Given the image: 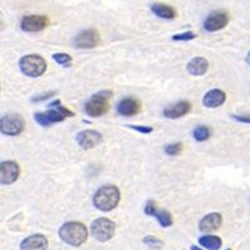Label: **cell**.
<instances>
[{
  "instance_id": "obj_1",
  "label": "cell",
  "mask_w": 250,
  "mask_h": 250,
  "mask_svg": "<svg viewBox=\"0 0 250 250\" xmlns=\"http://www.w3.org/2000/svg\"><path fill=\"white\" fill-rule=\"evenodd\" d=\"M50 109L46 111H40V113L34 114V119L42 126H49L55 123H60L62 120H65V118L74 117V113L62 105L60 100H55V102L49 104Z\"/></svg>"
},
{
  "instance_id": "obj_2",
  "label": "cell",
  "mask_w": 250,
  "mask_h": 250,
  "mask_svg": "<svg viewBox=\"0 0 250 250\" xmlns=\"http://www.w3.org/2000/svg\"><path fill=\"white\" fill-rule=\"evenodd\" d=\"M120 202V191L115 185L99 188L93 196V203L100 211H111Z\"/></svg>"
},
{
  "instance_id": "obj_3",
  "label": "cell",
  "mask_w": 250,
  "mask_h": 250,
  "mask_svg": "<svg viewBox=\"0 0 250 250\" xmlns=\"http://www.w3.org/2000/svg\"><path fill=\"white\" fill-rule=\"evenodd\" d=\"M59 236L62 242L71 247H80L88 238V230L83 223L68 222L59 229Z\"/></svg>"
},
{
  "instance_id": "obj_4",
  "label": "cell",
  "mask_w": 250,
  "mask_h": 250,
  "mask_svg": "<svg viewBox=\"0 0 250 250\" xmlns=\"http://www.w3.org/2000/svg\"><path fill=\"white\" fill-rule=\"evenodd\" d=\"M113 93L110 90H103L94 94L93 97L85 103V113L89 117H102L109 110V99Z\"/></svg>"
},
{
  "instance_id": "obj_5",
  "label": "cell",
  "mask_w": 250,
  "mask_h": 250,
  "mask_svg": "<svg viewBox=\"0 0 250 250\" xmlns=\"http://www.w3.org/2000/svg\"><path fill=\"white\" fill-rule=\"evenodd\" d=\"M20 70L30 78H39L46 70V62L38 54H29L23 57L19 62Z\"/></svg>"
},
{
  "instance_id": "obj_6",
  "label": "cell",
  "mask_w": 250,
  "mask_h": 250,
  "mask_svg": "<svg viewBox=\"0 0 250 250\" xmlns=\"http://www.w3.org/2000/svg\"><path fill=\"white\" fill-rule=\"evenodd\" d=\"M115 223L108 218L97 219L90 225L93 236L102 243L109 242L113 238L115 234Z\"/></svg>"
},
{
  "instance_id": "obj_7",
  "label": "cell",
  "mask_w": 250,
  "mask_h": 250,
  "mask_svg": "<svg viewBox=\"0 0 250 250\" xmlns=\"http://www.w3.org/2000/svg\"><path fill=\"white\" fill-rule=\"evenodd\" d=\"M25 128V122L18 114H8L0 120V130L4 135L14 137L19 135Z\"/></svg>"
},
{
  "instance_id": "obj_8",
  "label": "cell",
  "mask_w": 250,
  "mask_h": 250,
  "mask_svg": "<svg viewBox=\"0 0 250 250\" xmlns=\"http://www.w3.org/2000/svg\"><path fill=\"white\" fill-rule=\"evenodd\" d=\"M100 35L95 29H86L80 31L74 40V44L79 49H93L99 45Z\"/></svg>"
},
{
  "instance_id": "obj_9",
  "label": "cell",
  "mask_w": 250,
  "mask_h": 250,
  "mask_svg": "<svg viewBox=\"0 0 250 250\" xmlns=\"http://www.w3.org/2000/svg\"><path fill=\"white\" fill-rule=\"evenodd\" d=\"M19 165L12 160H6L0 165V182L3 185L13 184L19 178Z\"/></svg>"
},
{
  "instance_id": "obj_10",
  "label": "cell",
  "mask_w": 250,
  "mask_h": 250,
  "mask_svg": "<svg viewBox=\"0 0 250 250\" xmlns=\"http://www.w3.org/2000/svg\"><path fill=\"white\" fill-rule=\"evenodd\" d=\"M103 142L102 133L97 130H83L77 135V143L83 149H93Z\"/></svg>"
},
{
  "instance_id": "obj_11",
  "label": "cell",
  "mask_w": 250,
  "mask_h": 250,
  "mask_svg": "<svg viewBox=\"0 0 250 250\" xmlns=\"http://www.w3.org/2000/svg\"><path fill=\"white\" fill-rule=\"evenodd\" d=\"M49 25V19L44 15H28L21 20V29L28 33L42 31Z\"/></svg>"
},
{
  "instance_id": "obj_12",
  "label": "cell",
  "mask_w": 250,
  "mask_h": 250,
  "mask_svg": "<svg viewBox=\"0 0 250 250\" xmlns=\"http://www.w3.org/2000/svg\"><path fill=\"white\" fill-rule=\"evenodd\" d=\"M228 21H229L228 13L223 12V10H218V12L211 13L207 18V20L204 21V29L207 31H210V33L222 30L223 28L228 25Z\"/></svg>"
},
{
  "instance_id": "obj_13",
  "label": "cell",
  "mask_w": 250,
  "mask_h": 250,
  "mask_svg": "<svg viewBox=\"0 0 250 250\" xmlns=\"http://www.w3.org/2000/svg\"><path fill=\"white\" fill-rule=\"evenodd\" d=\"M49 242L43 234H34L20 243V250H48Z\"/></svg>"
},
{
  "instance_id": "obj_14",
  "label": "cell",
  "mask_w": 250,
  "mask_h": 250,
  "mask_svg": "<svg viewBox=\"0 0 250 250\" xmlns=\"http://www.w3.org/2000/svg\"><path fill=\"white\" fill-rule=\"evenodd\" d=\"M117 111L123 117H133L140 111V102L135 98H124L117 105Z\"/></svg>"
},
{
  "instance_id": "obj_15",
  "label": "cell",
  "mask_w": 250,
  "mask_h": 250,
  "mask_svg": "<svg viewBox=\"0 0 250 250\" xmlns=\"http://www.w3.org/2000/svg\"><path fill=\"white\" fill-rule=\"evenodd\" d=\"M191 110V104L190 102L188 100H182V102H178L176 104L165 108L163 114H164L165 118L168 119H179V118L187 115L189 111Z\"/></svg>"
},
{
  "instance_id": "obj_16",
  "label": "cell",
  "mask_w": 250,
  "mask_h": 250,
  "mask_svg": "<svg viewBox=\"0 0 250 250\" xmlns=\"http://www.w3.org/2000/svg\"><path fill=\"white\" fill-rule=\"evenodd\" d=\"M223 223L222 214L220 213H210L205 215L199 223V230L203 233H209V231L218 230Z\"/></svg>"
},
{
  "instance_id": "obj_17",
  "label": "cell",
  "mask_w": 250,
  "mask_h": 250,
  "mask_svg": "<svg viewBox=\"0 0 250 250\" xmlns=\"http://www.w3.org/2000/svg\"><path fill=\"white\" fill-rule=\"evenodd\" d=\"M227 100V94L220 89H211L203 98V104L207 108H218Z\"/></svg>"
},
{
  "instance_id": "obj_18",
  "label": "cell",
  "mask_w": 250,
  "mask_h": 250,
  "mask_svg": "<svg viewBox=\"0 0 250 250\" xmlns=\"http://www.w3.org/2000/svg\"><path fill=\"white\" fill-rule=\"evenodd\" d=\"M209 68V62L205 58L202 57H195L188 62L187 69L188 73L191 75H195V77H200V75H204L208 71Z\"/></svg>"
},
{
  "instance_id": "obj_19",
  "label": "cell",
  "mask_w": 250,
  "mask_h": 250,
  "mask_svg": "<svg viewBox=\"0 0 250 250\" xmlns=\"http://www.w3.org/2000/svg\"><path fill=\"white\" fill-rule=\"evenodd\" d=\"M150 9L156 17L162 18V19H174L176 17L175 9L167 4L155 3L150 6Z\"/></svg>"
},
{
  "instance_id": "obj_20",
  "label": "cell",
  "mask_w": 250,
  "mask_h": 250,
  "mask_svg": "<svg viewBox=\"0 0 250 250\" xmlns=\"http://www.w3.org/2000/svg\"><path fill=\"white\" fill-rule=\"evenodd\" d=\"M199 244L209 250H219L222 248V239L215 235H204L199 238Z\"/></svg>"
},
{
  "instance_id": "obj_21",
  "label": "cell",
  "mask_w": 250,
  "mask_h": 250,
  "mask_svg": "<svg viewBox=\"0 0 250 250\" xmlns=\"http://www.w3.org/2000/svg\"><path fill=\"white\" fill-rule=\"evenodd\" d=\"M155 216H156L158 222H159V224L162 225V227L169 228V227H171V225H173L174 220H173V215L170 214V211L162 209V210H159L158 213H156Z\"/></svg>"
},
{
  "instance_id": "obj_22",
  "label": "cell",
  "mask_w": 250,
  "mask_h": 250,
  "mask_svg": "<svg viewBox=\"0 0 250 250\" xmlns=\"http://www.w3.org/2000/svg\"><path fill=\"white\" fill-rule=\"evenodd\" d=\"M193 135L196 142H205L210 137V129L205 126V125H199V126H196L194 129Z\"/></svg>"
},
{
  "instance_id": "obj_23",
  "label": "cell",
  "mask_w": 250,
  "mask_h": 250,
  "mask_svg": "<svg viewBox=\"0 0 250 250\" xmlns=\"http://www.w3.org/2000/svg\"><path fill=\"white\" fill-rule=\"evenodd\" d=\"M143 243L145 245H148L150 249H162L163 245H164L163 240H160L159 238H156L154 235H146L143 239Z\"/></svg>"
},
{
  "instance_id": "obj_24",
  "label": "cell",
  "mask_w": 250,
  "mask_h": 250,
  "mask_svg": "<svg viewBox=\"0 0 250 250\" xmlns=\"http://www.w3.org/2000/svg\"><path fill=\"white\" fill-rule=\"evenodd\" d=\"M53 59L62 66H70L71 62H73L70 55L65 54V53H55V54L53 55Z\"/></svg>"
},
{
  "instance_id": "obj_25",
  "label": "cell",
  "mask_w": 250,
  "mask_h": 250,
  "mask_svg": "<svg viewBox=\"0 0 250 250\" xmlns=\"http://www.w3.org/2000/svg\"><path fill=\"white\" fill-rule=\"evenodd\" d=\"M164 150L165 153L170 156L178 155V154H180L183 151V143H175V144L167 145Z\"/></svg>"
},
{
  "instance_id": "obj_26",
  "label": "cell",
  "mask_w": 250,
  "mask_h": 250,
  "mask_svg": "<svg viewBox=\"0 0 250 250\" xmlns=\"http://www.w3.org/2000/svg\"><path fill=\"white\" fill-rule=\"evenodd\" d=\"M196 38V34L194 31H185L182 34H175L173 35L171 39L175 40V42H189V40H193Z\"/></svg>"
},
{
  "instance_id": "obj_27",
  "label": "cell",
  "mask_w": 250,
  "mask_h": 250,
  "mask_svg": "<svg viewBox=\"0 0 250 250\" xmlns=\"http://www.w3.org/2000/svg\"><path fill=\"white\" fill-rule=\"evenodd\" d=\"M144 211L146 215L155 216L156 213H158V210H156L155 202H154V200H148V202H146V204H145Z\"/></svg>"
},
{
  "instance_id": "obj_28",
  "label": "cell",
  "mask_w": 250,
  "mask_h": 250,
  "mask_svg": "<svg viewBox=\"0 0 250 250\" xmlns=\"http://www.w3.org/2000/svg\"><path fill=\"white\" fill-rule=\"evenodd\" d=\"M129 128L133 129L135 131H139L142 134H150L153 133L154 129L151 126H146V125H128Z\"/></svg>"
},
{
  "instance_id": "obj_29",
  "label": "cell",
  "mask_w": 250,
  "mask_h": 250,
  "mask_svg": "<svg viewBox=\"0 0 250 250\" xmlns=\"http://www.w3.org/2000/svg\"><path fill=\"white\" fill-rule=\"evenodd\" d=\"M53 95H55V91H48L45 94H40V95H35V97L31 98V102L33 103H40V102H44V100L49 99L51 98Z\"/></svg>"
},
{
  "instance_id": "obj_30",
  "label": "cell",
  "mask_w": 250,
  "mask_h": 250,
  "mask_svg": "<svg viewBox=\"0 0 250 250\" xmlns=\"http://www.w3.org/2000/svg\"><path fill=\"white\" fill-rule=\"evenodd\" d=\"M231 118H233L234 120H236V122H239V123H245V124H250V115H235V114H233V115H231Z\"/></svg>"
},
{
  "instance_id": "obj_31",
  "label": "cell",
  "mask_w": 250,
  "mask_h": 250,
  "mask_svg": "<svg viewBox=\"0 0 250 250\" xmlns=\"http://www.w3.org/2000/svg\"><path fill=\"white\" fill-rule=\"evenodd\" d=\"M245 62H247L248 64H249V65H250V51H248L247 57H245Z\"/></svg>"
},
{
  "instance_id": "obj_32",
  "label": "cell",
  "mask_w": 250,
  "mask_h": 250,
  "mask_svg": "<svg viewBox=\"0 0 250 250\" xmlns=\"http://www.w3.org/2000/svg\"><path fill=\"white\" fill-rule=\"evenodd\" d=\"M190 250H203V249H200V248H199V247H196V245H191Z\"/></svg>"
},
{
  "instance_id": "obj_33",
  "label": "cell",
  "mask_w": 250,
  "mask_h": 250,
  "mask_svg": "<svg viewBox=\"0 0 250 250\" xmlns=\"http://www.w3.org/2000/svg\"><path fill=\"white\" fill-rule=\"evenodd\" d=\"M228 250H231V249H228Z\"/></svg>"
}]
</instances>
